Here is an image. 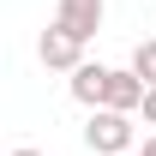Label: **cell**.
<instances>
[{
    "mask_svg": "<svg viewBox=\"0 0 156 156\" xmlns=\"http://www.w3.org/2000/svg\"><path fill=\"white\" fill-rule=\"evenodd\" d=\"M84 144L96 156H132L138 144V126L126 108H90V120H84Z\"/></svg>",
    "mask_w": 156,
    "mask_h": 156,
    "instance_id": "1",
    "label": "cell"
},
{
    "mask_svg": "<svg viewBox=\"0 0 156 156\" xmlns=\"http://www.w3.org/2000/svg\"><path fill=\"white\" fill-rule=\"evenodd\" d=\"M36 54H42L48 72H78V66H84V36H72L66 24H48L42 42H36Z\"/></svg>",
    "mask_w": 156,
    "mask_h": 156,
    "instance_id": "2",
    "label": "cell"
},
{
    "mask_svg": "<svg viewBox=\"0 0 156 156\" xmlns=\"http://www.w3.org/2000/svg\"><path fill=\"white\" fill-rule=\"evenodd\" d=\"M102 18H108V0H54V24H66L72 36H96Z\"/></svg>",
    "mask_w": 156,
    "mask_h": 156,
    "instance_id": "3",
    "label": "cell"
},
{
    "mask_svg": "<svg viewBox=\"0 0 156 156\" xmlns=\"http://www.w3.org/2000/svg\"><path fill=\"white\" fill-rule=\"evenodd\" d=\"M144 90H150V84H144L132 66H126V72H108V96H102V108H126V114H138V108H144Z\"/></svg>",
    "mask_w": 156,
    "mask_h": 156,
    "instance_id": "4",
    "label": "cell"
},
{
    "mask_svg": "<svg viewBox=\"0 0 156 156\" xmlns=\"http://www.w3.org/2000/svg\"><path fill=\"white\" fill-rule=\"evenodd\" d=\"M108 72L114 66H102V60H84L72 72V96L84 102V108H102V96H108Z\"/></svg>",
    "mask_w": 156,
    "mask_h": 156,
    "instance_id": "5",
    "label": "cell"
},
{
    "mask_svg": "<svg viewBox=\"0 0 156 156\" xmlns=\"http://www.w3.org/2000/svg\"><path fill=\"white\" fill-rule=\"evenodd\" d=\"M132 72L144 78V84H156V36H144V42L132 48Z\"/></svg>",
    "mask_w": 156,
    "mask_h": 156,
    "instance_id": "6",
    "label": "cell"
},
{
    "mask_svg": "<svg viewBox=\"0 0 156 156\" xmlns=\"http://www.w3.org/2000/svg\"><path fill=\"white\" fill-rule=\"evenodd\" d=\"M138 114H144V120H150V126H156V84H150V90H144V108H138Z\"/></svg>",
    "mask_w": 156,
    "mask_h": 156,
    "instance_id": "7",
    "label": "cell"
},
{
    "mask_svg": "<svg viewBox=\"0 0 156 156\" xmlns=\"http://www.w3.org/2000/svg\"><path fill=\"white\" fill-rule=\"evenodd\" d=\"M138 156H156V132H150V138H144V150H138Z\"/></svg>",
    "mask_w": 156,
    "mask_h": 156,
    "instance_id": "8",
    "label": "cell"
},
{
    "mask_svg": "<svg viewBox=\"0 0 156 156\" xmlns=\"http://www.w3.org/2000/svg\"><path fill=\"white\" fill-rule=\"evenodd\" d=\"M12 156H42V150H30V144H18V150H12Z\"/></svg>",
    "mask_w": 156,
    "mask_h": 156,
    "instance_id": "9",
    "label": "cell"
}]
</instances>
